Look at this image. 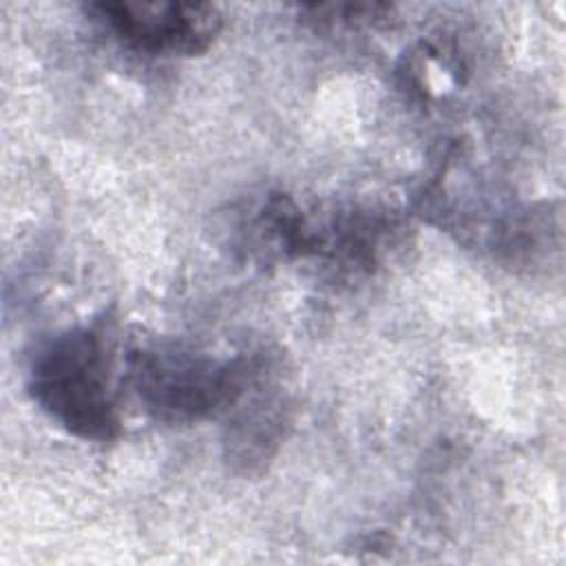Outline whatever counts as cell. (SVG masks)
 <instances>
[{
    "mask_svg": "<svg viewBox=\"0 0 566 566\" xmlns=\"http://www.w3.org/2000/svg\"><path fill=\"white\" fill-rule=\"evenodd\" d=\"M111 369V332L104 323H93L64 332L38 354L29 389L40 409L69 433L106 442L122 424Z\"/></svg>",
    "mask_w": 566,
    "mask_h": 566,
    "instance_id": "6da1fadb",
    "label": "cell"
},
{
    "mask_svg": "<svg viewBox=\"0 0 566 566\" xmlns=\"http://www.w3.org/2000/svg\"><path fill=\"white\" fill-rule=\"evenodd\" d=\"M254 356L217 360L179 347H148L130 354L128 376L153 418L190 424L230 409L252 371Z\"/></svg>",
    "mask_w": 566,
    "mask_h": 566,
    "instance_id": "7a4b0ae2",
    "label": "cell"
},
{
    "mask_svg": "<svg viewBox=\"0 0 566 566\" xmlns=\"http://www.w3.org/2000/svg\"><path fill=\"white\" fill-rule=\"evenodd\" d=\"M91 11L124 44L153 55H199L223 27L206 2H97Z\"/></svg>",
    "mask_w": 566,
    "mask_h": 566,
    "instance_id": "3957f363",
    "label": "cell"
},
{
    "mask_svg": "<svg viewBox=\"0 0 566 566\" xmlns=\"http://www.w3.org/2000/svg\"><path fill=\"white\" fill-rule=\"evenodd\" d=\"M276 371L272 358L256 354L239 398L226 411V458L248 473L274 458L292 424V402Z\"/></svg>",
    "mask_w": 566,
    "mask_h": 566,
    "instance_id": "277c9868",
    "label": "cell"
}]
</instances>
